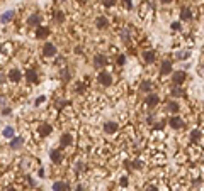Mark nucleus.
<instances>
[{"instance_id":"f257e3e1","label":"nucleus","mask_w":204,"mask_h":191,"mask_svg":"<svg viewBox=\"0 0 204 191\" xmlns=\"http://www.w3.org/2000/svg\"><path fill=\"white\" fill-rule=\"evenodd\" d=\"M152 5L148 4V2H141V5H139V19L141 21H150L152 19Z\"/></svg>"},{"instance_id":"f03ea898","label":"nucleus","mask_w":204,"mask_h":191,"mask_svg":"<svg viewBox=\"0 0 204 191\" xmlns=\"http://www.w3.org/2000/svg\"><path fill=\"white\" fill-rule=\"evenodd\" d=\"M172 85H180L182 86L184 83H186V80H187V73L184 71V69H179V71H174L172 73Z\"/></svg>"},{"instance_id":"7ed1b4c3","label":"nucleus","mask_w":204,"mask_h":191,"mask_svg":"<svg viewBox=\"0 0 204 191\" xmlns=\"http://www.w3.org/2000/svg\"><path fill=\"white\" fill-rule=\"evenodd\" d=\"M169 125L170 129H174V130H180V129L186 127V120L182 117H179V115H172L169 120Z\"/></svg>"},{"instance_id":"20e7f679","label":"nucleus","mask_w":204,"mask_h":191,"mask_svg":"<svg viewBox=\"0 0 204 191\" xmlns=\"http://www.w3.org/2000/svg\"><path fill=\"white\" fill-rule=\"evenodd\" d=\"M201 174H202V167L197 164H192L189 169H187V176H189V179H192V181H197V179H201Z\"/></svg>"},{"instance_id":"39448f33","label":"nucleus","mask_w":204,"mask_h":191,"mask_svg":"<svg viewBox=\"0 0 204 191\" xmlns=\"http://www.w3.org/2000/svg\"><path fill=\"white\" fill-rule=\"evenodd\" d=\"M97 81H99L102 86H111L114 80H112V75L109 71H100L99 76H97Z\"/></svg>"},{"instance_id":"423d86ee","label":"nucleus","mask_w":204,"mask_h":191,"mask_svg":"<svg viewBox=\"0 0 204 191\" xmlns=\"http://www.w3.org/2000/svg\"><path fill=\"white\" fill-rule=\"evenodd\" d=\"M158 103H160V97H158L156 93H153V91L152 93H148L146 98H145V105H146L148 108H155Z\"/></svg>"},{"instance_id":"0eeeda50","label":"nucleus","mask_w":204,"mask_h":191,"mask_svg":"<svg viewBox=\"0 0 204 191\" xmlns=\"http://www.w3.org/2000/svg\"><path fill=\"white\" fill-rule=\"evenodd\" d=\"M43 54L46 56V58H55V56L58 54V49H56V46L53 43H46L43 46Z\"/></svg>"},{"instance_id":"6e6552de","label":"nucleus","mask_w":204,"mask_h":191,"mask_svg":"<svg viewBox=\"0 0 204 191\" xmlns=\"http://www.w3.org/2000/svg\"><path fill=\"white\" fill-rule=\"evenodd\" d=\"M94 66H95L97 69H102L107 66V56L105 54H95V58H94Z\"/></svg>"},{"instance_id":"1a4fd4ad","label":"nucleus","mask_w":204,"mask_h":191,"mask_svg":"<svg viewBox=\"0 0 204 191\" xmlns=\"http://www.w3.org/2000/svg\"><path fill=\"white\" fill-rule=\"evenodd\" d=\"M141 59H143L145 64H153V63L156 61V53L152 51V49L143 51V54H141Z\"/></svg>"},{"instance_id":"9d476101","label":"nucleus","mask_w":204,"mask_h":191,"mask_svg":"<svg viewBox=\"0 0 204 191\" xmlns=\"http://www.w3.org/2000/svg\"><path fill=\"white\" fill-rule=\"evenodd\" d=\"M7 76H9V81H12V83H19V81L22 80V73L19 68H12L9 73H7Z\"/></svg>"},{"instance_id":"9b49d317","label":"nucleus","mask_w":204,"mask_h":191,"mask_svg":"<svg viewBox=\"0 0 204 191\" xmlns=\"http://www.w3.org/2000/svg\"><path fill=\"white\" fill-rule=\"evenodd\" d=\"M172 73H174V69H172V61L165 59L163 63H162V66H160V75L162 76H169V75H172Z\"/></svg>"},{"instance_id":"f8f14e48","label":"nucleus","mask_w":204,"mask_h":191,"mask_svg":"<svg viewBox=\"0 0 204 191\" xmlns=\"http://www.w3.org/2000/svg\"><path fill=\"white\" fill-rule=\"evenodd\" d=\"M182 110V107H180V103L175 102V100H169V103H167V112L172 115H177L179 112Z\"/></svg>"},{"instance_id":"ddd939ff","label":"nucleus","mask_w":204,"mask_h":191,"mask_svg":"<svg viewBox=\"0 0 204 191\" xmlns=\"http://www.w3.org/2000/svg\"><path fill=\"white\" fill-rule=\"evenodd\" d=\"M104 132L107 134V135H112V134H116L117 129H119V125H117V122H112V120H109V122L104 123Z\"/></svg>"},{"instance_id":"4468645a","label":"nucleus","mask_w":204,"mask_h":191,"mask_svg":"<svg viewBox=\"0 0 204 191\" xmlns=\"http://www.w3.org/2000/svg\"><path fill=\"white\" fill-rule=\"evenodd\" d=\"M53 132V127L49 125L48 122H43V123H39V127H38V134L41 137H46V135H49Z\"/></svg>"},{"instance_id":"2eb2a0df","label":"nucleus","mask_w":204,"mask_h":191,"mask_svg":"<svg viewBox=\"0 0 204 191\" xmlns=\"http://www.w3.org/2000/svg\"><path fill=\"white\" fill-rule=\"evenodd\" d=\"M170 95L174 98H182L186 97V91H184V88L180 85H172L170 86Z\"/></svg>"},{"instance_id":"dca6fc26","label":"nucleus","mask_w":204,"mask_h":191,"mask_svg":"<svg viewBox=\"0 0 204 191\" xmlns=\"http://www.w3.org/2000/svg\"><path fill=\"white\" fill-rule=\"evenodd\" d=\"M41 21H43V17H41L39 14H31L29 19H27V26L29 27H38V26H41Z\"/></svg>"},{"instance_id":"f3484780","label":"nucleus","mask_w":204,"mask_h":191,"mask_svg":"<svg viewBox=\"0 0 204 191\" xmlns=\"http://www.w3.org/2000/svg\"><path fill=\"white\" fill-rule=\"evenodd\" d=\"M139 91H141V93H152L153 91V83L150 80H143L141 81V83H139Z\"/></svg>"},{"instance_id":"a211bd4d","label":"nucleus","mask_w":204,"mask_h":191,"mask_svg":"<svg viewBox=\"0 0 204 191\" xmlns=\"http://www.w3.org/2000/svg\"><path fill=\"white\" fill-rule=\"evenodd\" d=\"M72 144H73V135H72V134H63L61 139H60V147L65 149V147H68V145H72Z\"/></svg>"},{"instance_id":"6ab92c4d","label":"nucleus","mask_w":204,"mask_h":191,"mask_svg":"<svg viewBox=\"0 0 204 191\" xmlns=\"http://www.w3.org/2000/svg\"><path fill=\"white\" fill-rule=\"evenodd\" d=\"M36 39H46L49 36V29L48 27H44V26H38L36 27Z\"/></svg>"},{"instance_id":"aec40b11","label":"nucleus","mask_w":204,"mask_h":191,"mask_svg":"<svg viewBox=\"0 0 204 191\" xmlns=\"http://www.w3.org/2000/svg\"><path fill=\"white\" fill-rule=\"evenodd\" d=\"M49 157H51V161L55 164H60L61 159H63V152H61V149H53L51 152H49Z\"/></svg>"},{"instance_id":"412c9836","label":"nucleus","mask_w":204,"mask_h":191,"mask_svg":"<svg viewBox=\"0 0 204 191\" xmlns=\"http://www.w3.org/2000/svg\"><path fill=\"white\" fill-rule=\"evenodd\" d=\"M26 81L27 83H38V73H36L32 68H29L26 71Z\"/></svg>"},{"instance_id":"4be33fe9","label":"nucleus","mask_w":204,"mask_h":191,"mask_svg":"<svg viewBox=\"0 0 204 191\" xmlns=\"http://www.w3.org/2000/svg\"><path fill=\"white\" fill-rule=\"evenodd\" d=\"M22 144H24V139H22L21 135H15L14 139H10V144L9 145H10V149H19Z\"/></svg>"},{"instance_id":"5701e85b","label":"nucleus","mask_w":204,"mask_h":191,"mask_svg":"<svg viewBox=\"0 0 204 191\" xmlns=\"http://www.w3.org/2000/svg\"><path fill=\"white\" fill-rule=\"evenodd\" d=\"M121 39H122V43H131V30L129 27H122L121 29Z\"/></svg>"},{"instance_id":"b1692460","label":"nucleus","mask_w":204,"mask_h":191,"mask_svg":"<svg viewBox=\"0 0 204 191\" xmlns=\"http://www.w3.org/2000/svg\"><path fill=\"white\" fill-rule=\"evenodd\" d=\"M152 162H153V164H156V166H162L163 162H165V154H162V152L155 154V156L152 157Z\"/></svg>"},{"instance_id":"393cba45","label":"nucleus","mask_w":204,"mask_h":191,"mask_svg":"<svg viewBox=\"0 0 204 191\" xmlns=\"http://www.w3.org/2000/svg\"><path fill=\"white\" fill-rule=\"evenodd\" d=\"M14 10H7V12L5 14H2V17H0V22H2V24H7V22H10L14 19Z\"/></svg>"},{"instance_id":"a878e982","label":"nucleus","mask_w":204,"mask_h":191,"mask_svg":"<svg viewBox=\"0 0 204 191\" xmlns=\"http://www.w3.org/2000/svg\"><path fill=\"white\" fill-rule=\"evenodd\" d=\"M191 19H192V12H191V9H187V7H186V9H182V10H180V21H191Z\"/></svg>"},{"instance_id":"bb28decb","label":"nucleus","mask_w":204,"mask_h":191,"mask_svg":"<svg viewBox=\"0 0 204 191\" xmlns=\"http://www.w3.org/2000/svg\"><path fill=\"white\" fill-rule=\"evenodd\" d=\"M95 26H97V29H105V27L109 26V21L105 17H97L95 19Z\"/></svg>"},{"instance_id":"cd10ccee","label":"nucleus","mask_w":204,"mask_h":191,"mask_svg":"<svg viewBox=\"0 0 204 191\" xmlns=\"http://www.w3.org/2000/svg\"><path fill=\"white\" fill-rule=\"evenodd\" d=\"M175 58H177V59H189V58H191V49H182V51H179Z\"/></svg>"},{"instance_id":"c85d7f7f","label":"nucleus","mask_w":204,"mask_h":191,"mask_svg":"<svg viewBox=\"0 0 204 191\" xmlns=\"http://www.w3.org/2000/svg\"><path fill=\"white\" fill-rule=\"evenodd\" d=\"M53 189L55 191H65V189H68V184L63 183V181H56L55 184H53Z\"/></svg>"},{"instance_id":"c756f323","label":"nucleus","mask_w":204,"mask_h":191,"mask_svg":"<svg viewBox=\"0 0 204 191\" xmlns=\"http://www.w3.org/2000/svg\"><path fill=\"white\" fill-rule=\"evenodd\" d=\"M4 137H5V139H14V137H15V130H14V127H5L4 129Z\"/></svg>"},{"instance_id":"7c9ffc66","label":"nucleus","mask_w":204,"mask_h":191,"mask_svg":"<svg viewBox=\"0 0 204 191\" xmlns=\"http://www.w3.org/2000/svg\"><path fill=\"white\" fill-rule=\"evenodd\" d=\"M60 76H61V80L63 81H70V71H68V68H61V71H60Z\"/></svg>"},{"instance_id":"2f4dec72","label":"nucleus","mask_w":204,"mask_h":191,"mask_svg":"<svg viewBox=\"0 0 204 191\" xmlns=\"http://www.w3.org/2000/svg\"><path fill=\"white\" fill-rule=\"evenodd\" d=\"M2 51H4L5 56H9L10 51H12V46H10V44H4V46H2Z\"/></svg>"},{"instance_id":"473e14b6","label":"nucleus","mask_w":204,"mask_h":191,"mask_svg":"<svg viewBox=\"0 0 204 191\" xmlns=\"http://www.w3.org/2000/svg\"><path fill=\"white\" fill-rule=\"evenodd\" d=\"M119 184H121V188H126L128 184H129V179H128V176H122V178L119 179Z\"/></svg>"},{"instance_id":"72a5a7b5","label":"nucleus","mask_w":204,"mask_h":191,"mask_svg":"<svg viewBox=\"0 0 204 191\" xmlns=\"http://www.w3.org/2000/svg\"><path fill=\"white\" fill-rule=\"evenodd\" d=\"M124 63H126V56H124V54H119V56H117V64H119V66H122Z\"/></svg>"},{"instance_id":"f704fd0d","label":"nucleus","mask_w":204,"mask_h":191,"mask_svg":"<svg viewBox=\"0 0 204 191\" xmlns=\"http://www.w3.org/2000/svg\"><path fill=\"white\" fill-rule=\"evenodd\" d=\"M5 103H7V97H5V95H0V107H2V108H5Z\"/></svg>"},{"instance_id":"c9c22d12","label":"nucleus","mask_w":204,"mask_h":191,"mask_svg":"<svg viewBox=\"0 0 204 191\" xmlns=\"http://www.w3.org/2000/svg\"><path fill=\"white\" fill-rule=\"evenodd\" d=\"M145 191H158V186H155V184H146V186H145Z\"/></svg>"},{"instance_id":"e433bc0d","label":"nucleus","mask_w":204,"mask_h":191,"mask_svg":"<svg viewBox=\"0 0 204 191\" xmlns=\"http://www.w3.org/2000/svg\"><path fill=\"white\" fill-rule=\"evenodd\" d=\"M102 4L105 7H112V5H116V0H102Z\"/></svg>"},{"instance_id":"4c0bfd02","label":"nucleus","mask_w":204,"mask_h":191,"mask_svg":"<svg viewBox=\"0 0 204 191\" xmlns=\"http://www.w3.org/2000/svg\"><path fill=\"white\" fill-rule=\"evenodd\" d=\"M122 4H124V7H126L128 10H129L131 7H133V2H131V0H122Z\"/></svg>"},{"instance_id":"58836bf2","label":"nucleus","mask_w":204,"mask_h":191,"mask_svg":"<svg viewBox=\"0 0 204 191\" xmlns=\"http://www.w3.org/2000/svg\"><path fill=\"white\" fill-rule=\"evenodd\" d=\"M56 21H58V22H63V21H65V15H63V12H56Z\"/></svg>"},{"instance_id":"ea45409f","label":"nucleus","mask_w":204,"mask_h":191,"mask_svg":"<svg viewBox=\"0 0 204 191\" xmlns=\"http://www.w3.org/2000/svg\"><path fill=\"white\" fill-rule=\"evenodd\" d=\"M5 81H7V76H5L2 71H0V85H2V83H5Z\"/></svg>"},{"instance_id":"a19ab883","label":"nucleus","mask_w":204,"mask_h":191,"mask_svg":"<svg viewBox=\"0 0 204 191\" xmlns=\"http://www.w3.org/2000/svg\"><path fill=\"white\" fill-rule=\"evenodd\" d=\"M75 169H77V173H80V171L83 169V162H77V167H75Z\"/></svg>"},{"instance_id":"79ce46f5","label":"nucleus","mask_w":204,"mask_h":191,"mask_svg":"<svg viewBox=\"0 0 204 191\" xmlns=\"http://www.w3.org/2000/svg\"><path fill=\"white\" fill-rule=\"evenodd\" d=\"M180 29V24H179V22H174V24H172V30H179Z\"/></svg>"},{"instance_id":"37998d69","label":"nucleus","mask_w":204,"mask_h":191,"mask_svg":"<svg viewBox=\"0 0 204 191\" xmlns=\"http://www.w3.org/2000/svg\"><path fill=\"white\" fill-rule=\"evenodd\" d=\"M43 102H44V97H39L38 100H36V105H41Z\"/></svg>"},{"instance_id":"c03bdc74","label":"nucleus","mask_w":204,"mask_h":191,"mask_svg":"<svg viewBox=\"0 0 204 191\" xmlns=\"http://www.w3.org/2000/svg\"><path fill=\"white\" fill-rule=\"evenodd\" d=\"M2 113H4V115H9V113H10V108H9V107H5L4 110H2Z\"/></svg>"},{"instance_id":"a18cd8bd","label":"nucleus","mask_w":204,"mask_h":191,"mask_svg":"<svg viewBox=\"0 0 204 191\" xmlns=\"http://www.w3.org/2000/svg\"><path fill=\"white\" fill-rule=\"evenodd\" d=\"M162 4H170V2H174V0H160Z\"/></svg>"},{"instance_id":"49530a36","label":"nucleus","mask_w":204,"mask_h":191,"mask_svg":"<svg viewBox=\"0 0 204 191\" xmlns=\"http://www.w3.org/2000/svg\"><path fill=\"white\" fill-rule=\"evenodd\" d=\"M75 191H83V189H82V186H77V189H75Z\"/></svg>"},{"instance_id":"de8ad7c7","label":"nucleus","mask_w":204,"mask_h":191,"mask_svg":"<svg viewBox=\"0 0 204 191\" xmlns=\"http://www.w3.org/2000/svg\"><path fill=\"white\" fill-rule=\"evenodd\" d=\"M61 2H65V0H61Z\"/></svg>"}]
</instances>
